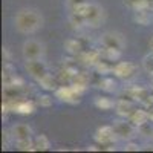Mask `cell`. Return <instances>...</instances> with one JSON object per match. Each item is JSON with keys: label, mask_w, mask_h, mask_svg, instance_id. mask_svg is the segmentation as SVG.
I'll list each match as a JSON object with an SVG mask.
<instances>
[{"label": "cell", "mask_w": 153, "mask_h": 153, "mask_svg": "<svg viewBox=\"0 0 153 153\" xmlns=\"http://www.w3.org/2000/svg\"><path fill=\"white\" fill-rule=\"evenodd\" d=\"M43 26V17L37 9L23 8L16 16V28L22 34H34Z\"/></svg>", "instance_id": "obj_1"}, {"label": "cell", "mask_w": 153, "mask_h": 153, "mask_svg": "<svg viewBox=\"0 0 153 153\" xmlns=\"http://www.w3.org/2000/svg\"><path fill=\"white\" fill-rule=\"evenodd\" d=\"M22 54H23V58L26 61L42 60L43 55H45V46H43V43L37 42V40H26L23 43Z\"/></svg>", "instance_id": "obj_2"}, {"label": "cell", "mask_w": 153, "mask_h": 153, "mask_svg": "<svg viewBox=\"0 0 153 153\" xmlns=\"http://www.w3.org/2000/svg\"><path fill=\"white\" fill-rule=\"evenodd\" d=\"M100 42L103 45V48H112V49H120V51H123L126 46V40H124L123 34L115 32V31L104 32L101 35Z\"/></svg>", "instance_id": "obj_3"}, {"label": "cell", "mask_w": 153, "mask_h": 153, "mask_svg": "<svg viewBox=\"0 0 153 153\" xmlns=\"http://www.w3.org/2000/svg\"><path fill=\"white\" fill-rule=\"evenodd\" d=\"M118 78H123V80H132L133 76L136 75V68L133 63H129V61H120L113 66V71H112Z\"/></svg>", "instance_id": "obj_4"}, {"label": "cell", "mask_w": 153, "mask_h": 153, "mask_svg": "<svg viewBox=\"0 0 153 153\" xmlns=\"http://www.w3.org/2000/svg\"><path fill=\"white\" fill-rule=\"evenodd\" d=\"M26 71H28V74L32 76V78H35L37 81H40L45 75H48V68H46V65L42 60L26 61Z\"/></svg>", "instance_id": "obj_5"}, {"label": "cell", "mask_w": 153, "mask_h": 153, "mask_svg": "<svg viewBox=\"0 0 153 153\" xmlns=\"http://www.w3.org/2000/svg\"><path fill=\"white\" fill-rule=\"evenodd\" d=\"M103 20H104L103 8H100L98 5H91V11H89V14L86 16L84 23L87 25V26L97 28V26H100V25L103 23Z\"/></svg>", "instance_id": "obj_6"}, {"label": "cell", "mask_w": 153, "mask_h": 153, "mask_svg": "<svg viewBox=\"0 0 153 153\" xmlns=\"http://www.w3.org/2000/svg\"><path fill=\"white\" fill-rule=\"evenodd\" d=\"M135 129L136 127L130 121H118L113 126L115 133H117V136L121 138V139H130L135 135Z\"/></svg>", "instance_id": "obj_7"}, {"label": "cell", "mask_w": 153, "mask_h": 153, "mask_svg": "<svg viewBox=\"0 0 153 153\" xmlns=\"http://www.w3.org/2000/svg\"><path fill=\"white\" fill-rule=\"evenodd\" d=\"M11 136L16 141H25V139H31L32 136V130L28 124H16L11 129Z\"/></svg>", "instance_id": "obj_8"}, {"label": "cell", "mask_w": 153, "mask_h": 153, "mask_svg": "<svg viewBox=\"0 0 153 153\" xmlns=\"http://www.w3.org/2000/svg\"><path fill=\"white\" fill-rule=\"evenodd\" d=\"M150 120L149 112L143 110V109H133V112L129 115V121L135 126V127H143L147 124V121Z\"/></svg>", "instance_id": "obj_9"}, {"label": "cell", "mask_w": 153, "mask_h": 153, "mask_svg": "<svg viewBox=\"0 0 153 153\" xmlns=\"http://www.w3.org/2000/svg\"><path fill=\"white\" fill-rule=\"evenodd\" d=\"M115 136H117V133H115L113 130V127H109V126H104V127H101V129L97 130V135H95V139L98 143L101 144H109L112 143Z\"/></svg>", "instance_id": "obj_10"}, {"label": "cell", "mask_w": 153, "mask_h": 153, "mask_svg": "<svg viewBox=\"0 0 153 153\" xmlns=\"http://www.w3.org/2000/svg\"><path fill=\"white\" fill-rule=\"evenodd\" d=\"M115 107H117L118 115H121V117H127V118H129V115L133 112V104L130 103V101H126V100H120L118 103L115 104Z\"/></svg>", "instance_id": "obj_11"}, {"label": "cell", "mask_w": 153, "mask_h": 153, "mask_svg": "<svg viewBox=\"0 0 153 153\" xmlns=\"http://www.w3.org/2000/svg\"><path fill=\"white\" fill-rule=\"evenodd\" d=\"M38 83H40V86L45 89V91H57V89H58V87H57V86H58L57 78H55V76H52L51 74L45 75Z\"/></svg>", "instance_id": "obj_12"}, {"label": "cell", "mask_w": 153, "mask_h": 153, "mask_svg": "<svg viewBox=\"0 0 153 153\" xmlns=\"http://www.w3.org/2000/svg\"><path fill=\"white\" fill-rule=\"evenodd\" d=\"M100 57H101V52H98V51H89V52H84L81 55V60H83L84 65L95 66L97 63L100 61Z\"/></svg>", "instance_id": "obj_13"}, {"label": "cell", "mask_w": 153, "mask_h": 153, "mask_svg": "<svg viewBox=\"0 0 153 153\" xmlns=\"http://www.w3.org/2000/svg\"><path fill=\"white\" fill-rule=\"evenodd\" d=\"M65 49L71 55H76V54L81 52V43L76 40V38H69V40H66V43H65Z\"/></svg>", "instance_id": "obj_14"}, {"label": "cell", "mask_w": 153, "mask_h": 153, "mask_svg": "<svg viewBox=\"0 0 153 153\" xmlns=\"http://www.w3.org/2000/svg\"><path fill=\"white\" fill-rule=\"evenodd\" d=\"M135 22H138L139 25H147L150 22L149 8H146V9H136L135 11Z\"/></svg>", "instance_id": "obj_15"}, {"label": "cell", "mask_w": 153, "mask_h": 153, "mask_svg": "<svg viewBox=\"0 0 153 153\" xmlns=\"http://www.w3.org/2000/svg\"><path fill=\"white\" fill-rule=\"evenodd\" d=\"M120 55H121V51H120V49H112V48H104L103 52H101V57H104L107 61L118 60Z\"/></svg>", "instance_id": "obj_16"}, {"label": "cell", "mask_w": 153, "mask_h": 153, "mask_svg": "<svg viewBox=\"0 0 153 153\" xmlns=\"http://www.w3.org/2000/svg\"><path fill=\"white\" fill-rule=\"evenodd\" d=\"M49 146V139L45 135H38L34 141V150H48Z\"/></svg>", "instance_id": "obj_17"}, {"label": "cell", "mask_w": 153, "mask_h": 153, "mask_svg": "<svg viewBox=\"0 0 153 153\" xmlns=\"http://www.w3.org/2000/svg\"><path fill=\"white\" fill-rule=\"evenodd\" d=\"M95 106H97L98 109H101V110H109V109H112L115 104L112 103L109 98H97V100H95Z\"/></svg>", "instance_id": "obj_18"}, {"label": "cell", "mask_w": 153, "mask_h": 153, "mask_svg": "<svg viewBox=\"0 0 153 153\" xmlns=\"http://www.w3.org/2000/svg\"><path fill=\"white\" fill-rule=\"evenodd\" d=\"M143 68L147 74H153V52L147 54L144 58H143Z\"/></svg>", "instance_id": "obj_19"}, {"label": "cell", "mask_w": 153, "mask_h": 153, "mask_svg": "<svg viewBox=\"0 0 153 153\" xmlns=\"http://www.w3.org/2000/svg\"><path fill=\"white\" fill-rule=\"evenodd\" d=\"M115 81L113 80H110V78H104V80H101L100 81V87L103 89V91H107V92H112V91H115Z\"/></svg>", "instance_id": "obj_20"}, {"label": "cell", "mask_w": 153, "mask_h": 153, "mask_svg": "<svg viewBox=\"0 0 153 153\" xmlns=\"http://www.w3.org/2000/svg\"><path fill=\"white\" fill-rule=\"evenodd\" d=\"M95 69H97L98 72H101V74H109L110 71H113V68L107 66V61H101V60L95 65Z\"/></svg>", "instance_id": "obj_21"}, {"label": "cell", "mask_w": 153, "mask_h": 153, "mask_svg": "<svg viewBox=\"0 0 153 153\" xmlns=\"http://www.w3.org/2000/svg\"><path fill=\"white\" fill-rule=\"evenodd\" d=\"M19 150H34V143L31 139H25V141H17Z\"/></svg>", "instance_id": "obj_22"}, {"label": "cell", "mask_w": 153, "mask_h": 153, "mask_svg": "<svg viewBox=\"0 0 153 153\" xmlns=\"http://www.w3.org/2000/svg\"><path fill=\"white\" fill-rule=\"evenodd\" d=\"M143 94H144V89L141 87H133V89H129V95L135 100H143Z\"/></svg>", "instance_id": "obj_23"}, {"label": "cell", "mask_w": 153, "mask_h": 153, "mask_svg": "<svg viewBox=\"0 0 153 153\" xmlns=\"http://www.w3.org/2000/svg\"><path fill=\"white\" fill-rule=\"evenodd\" d=\"M38 104L43 106V107H49L51 104H52V98L48 97V95H40L38 97Z\"/></svg>", "instance_id": "obj_24"}, {"label": "cell", "mask_w": 153, "mask_h": 153, "mask_svg": "<svg viewBox=\"0 0 153 153\" xmlns=\"http://www.w3.org/2000/svg\"><path fill=\"white\" fill-rule=\"evenodd\" d=\"M138 149H139V147H138L136 144H129V146L126 147V150H138Z\"/></svg>", "instance_id": "obj_25"}, {"label": "cell", "mask_w": 153, "mask_h": 153, "mask_svg": "<svg viewBox=\"0 0 153 153\" xmlns=\"http://www.w3.org/2000/svg\"><path fill=\"white\" fill-rule=\"evenodd\" d=\"M149 117H150V121H153V107L149 110Z\"/></svg>", "instance_id": "obj_26"}, {"label": "cell", "mask_w": 153, "mask_h": 153, "mask_svg": "<svg viewBox=\"0 0 153 153\" xmlns=\"http://www.w3.org/2000/svg\"><path fill=\"white\" fill-rule=\"evenodd\" d=\"M150 51H152V52H153V37L150 38Z\"/></svg>", "instance_id": "obj_27"}, {"label": "cell", "mask_w": 153, "mask_h": 153, "mask_svg": "<svg viewBox=\"0 0 153 153\" xmlns=\"http://www.w3.org/2000/svg\"><path fill=\"white\" fill-rule=\"evenodd\" d=\"M152 83H153V74H152Z\"/></svg>", "instance_id": "obj_28"}]
</instances>
